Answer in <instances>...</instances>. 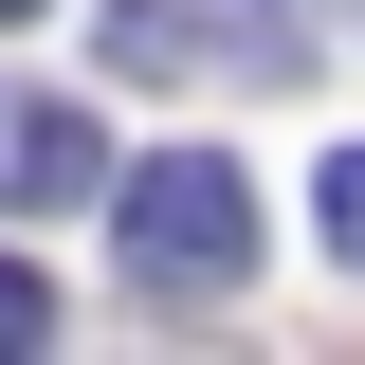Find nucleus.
I'll use <instances>...</instances> for the list:
<instances>
[{
  "mask_svg": "<svg viewBox=\"0 0 365 365\" xmlns=\"http://www.w3.org/2000/svg\"><path fill=\"white\" fill-rule=\"evenodd\" d=\"M73 201H110V128L55 110V91H19L0 110V220H73Z\"/></svg>",
  "mask_w": 365,
  "mask_h": 365,
  "instance_id": "obj_3",
  "label": "nucleus"
},
{
  "mask_svg": "<svg viewBox=\"0 0 365 365\" xmlns=\"http://www.w3.org/2000/svg\"><path fill=\"white\" fill-rule=\"evenodd\" d=\"M347 37H365V0H347Z\"/></svg>",
  "mask_w": 365,
  "mask_h": 365,
  "instance_id": "obj_7",
  "label": "nucleus"
},
{
  "mask_svg": "<svg viewBox=\"0 0 365 365\" xmlns=\"http://www.w3.org/2000/svg\"><path fill=\"white\" fill-rule=\"evenodd\" d=\"M19 19H55V0H0V37H19Z\"/></svg>",
  "mask_w": 365,
  "mask_h": 365,
  "instance_id": "obj_6",
  "label": "nucleus"
},
{
  "mask_svg": "<svg viewBox=\"0 0 365 365\" xmlns=\"http://www.w3.org/2000/svg\"><path fill=\"white\" fill-rule=\"evenodd\" d=\"M110 256L146 311H220V292H256V182L220 146H165L146 182H110Z\"/></svg>",
  "mask_w": 365,
  "mask_h": 365,
  "instance_id": "obj_1",
  "label": "nucleus"
},
{
  "mask_svg": "<svg viewBox=\"0 0 365 365\" xmlns=\"http://www.w3.org/2000/svg\"><path fill=\"white\" fill-rule=\"evenodd\" d=\"M311 220H329V256L365 274V146H329V182H311Z\"/></svg>",
  "mask_w": 365,
  "mask_h": 365,
  "instance_id": "obj_5",
  "label": "nucleus"
},
{
  "mask_svg": "<svg viewBox=\"0 0 365 365\" xmlns=\"http://www.w3.org/2000/svg\"><path fill=\"white\" fill-rule=\"evenodd\" d=\"M19 347H55V274L37 256H0V365H19Z\"/></svg>",
  "mask_w": 365,
  "mask_h": 365,
  "instance_id": "obj_4",
  "label": "nucleus"
},
{
  "mask_svg": "<svg viewBox=\"0 0 365 365\" xmlns=\"http://www.w3.org/2000/svg\"><path fill=\"white\" fill-rule=\"evenodd\" d=\"M91 55L146 73V91H292L311 0H91Z\"/></svg>",
  "mask_w": 365,
  "mask_h": 365,
  "instance_id": "obj_2",
  "label": "nucleus"
}]
</instances>
